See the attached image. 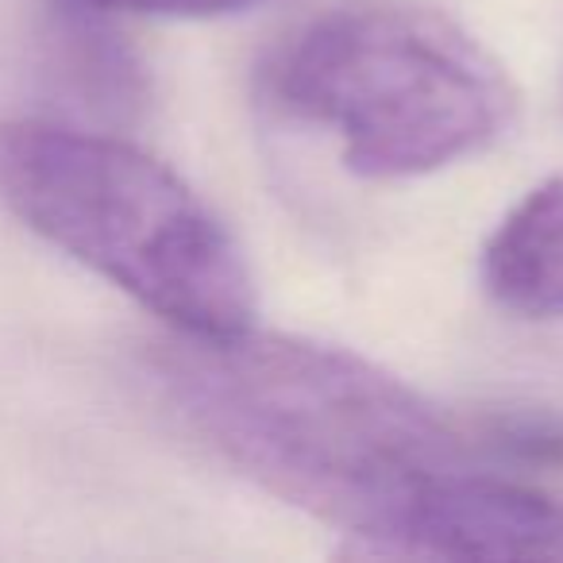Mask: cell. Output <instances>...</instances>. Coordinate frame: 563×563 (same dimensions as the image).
I'll use <instances>...</instances> for the list:
<instances>
[{
	"instance_id": "obj_7",
	"label": "cell",
	"mask_w": 563,
	"mask_h": 563,
	"mask_svg": "<svg viewBox=\"0 0 563 563\" xmlns=\"http://www.w3.org/2000/svg\"><path fill=\"white\" fill-rule=\"evenodd\" d=\"M498 467H563V424L544 413H486L471 421Z\"/></svg>"
},
{
	"instance_id": "obj_2",
	"label": "cell",
	"mask_w": 563,
	"mask_h": 563,
	"mask_svg": "<svg viewBox=\"0 0 563 563\" xmlns=\"http://www.w3.org/2000/svg\"><path fill=\"white\" fill-rule=\"evenodd\" d=\"M0 197L178 336L255 329V278L235 235L135 143L55 120H9L0 124Z\"/></svg>"
},
{
	"instance_id": "obj_6",
	"label": "cell",
	"mask_w": 563,
	"mask_h": 563,
	"mask_svg": "<svg viewBox=\"0 0 563 563\" xmlns=\"http://www.w3.org/2000/svg\"><path fill=\"white\" fill-rule=\"evenodd\" d=\"M66 27H63V47H66V70H70L74 86L89 97L101 112H135L147 101V81H143V66L135 55L101 24L104 12L81 9L74 0H66Z\"/></svg>"
},
{
	"instance_id": "obj_1",
	"label": "cell",
	"mask_w": 563,
	"mask_h": 563,
	"mask_svg": "<svg viewBox=\"0 0 563 563\" xmlns=\"http://www.w3.org/2000/svg\"><path fill=\"white\" fill-rule=\"evenodd\" d=\"M151 383L181 429L228 467L340 525L375 555L437 483L498 467L471 421L448 417L390 371L313 340L174 332L151 355Z\"/></svg>"
},
{
	"instance_id": "obj_8",
	"label": "cell",
	"mask_w": 563,
	"mask_h": 563,
	"mask_svg": "<svg viewBox=\"0 0 563 563\" xmlns=\"http://www.w3.org/2000/svg\"><path fill=\"white\" fill-rule=\"evenodd\" d=\"M104 16H151V20H220L263 9L274 0H74Z\"/></svg>"
},
{
	"instance_id": "obj_3",
	"label": "cell",
	"mask_w": 563,
	"mask_h": 563,
	"mask_svg": "<svg viewBox=\"0 0 563 563\" xmlns=\"http://www.w3.org/2000/svg\"><path fill=\"white\" fill-rule=\"evenodd\" d=\"M266 104L340 143L360 178H421L486 151L517 109L506 70L448 16L355 0L301 24L258 70Z\"/></svg>"
},
{
	"instance_id": "obj_4",
	"label": "cell",
	"mask_w": 563,
	"mask_h": 563,
	"mask_svg": "<svg viewBox=\"0 0 563 563\" xmlns=\"http://www.w3.org/2000/svg\"><path fill=\"white\" fill-rule=\"evenodd\" d=\"M378 555L563 563V498L514 483L498 467L460 471L401 517Z\"/></svg>"
},
{
	"instance_id": "obj_5",
	"label": "cell",
	"mask_w": 563,
	"mask_h": 563,
	"mask_svg": "<svg viewBox=\"0 0 563 563\" xmlns=\"http://www.w3.org/2000/svg\"><path fill=\"white\" fill-rule=\"evenodd\" d=\"M483 290L529 321H563V174L501 217L483 247Z\"/></svg>"
}]
</instances>
